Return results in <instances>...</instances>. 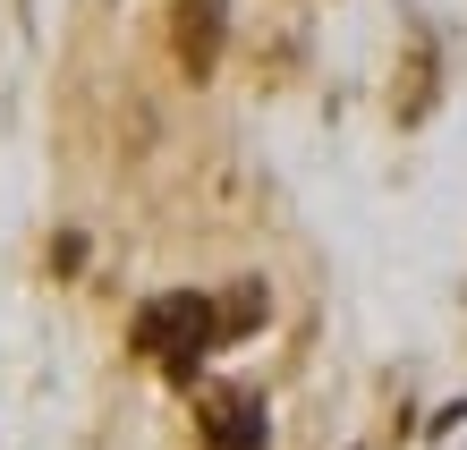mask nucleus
<instances>
[{
  "label": "nucleus",
  "mask_w": 467,
  "mask_h": 450,
  "mask_svg": "<svg viewBox=\"0 0 467 450\" xmlns=\"http://www.w3.org/2000/svg\"><path fill=\"white\" fill-rule=\"evenodd\" d=\"M213 340H222V306L196 298V289H161V298L136 306V349H145L171 382H196V365H204Z\"/></svg>",
  "instance_id": "1"
},
{
  "label": "nucleus",
  "mask_w": 467,
  "mask_h": 450,
  "mask_svg": "<svg viewBox=\"0 0 467 450\" xmlns=\"http://www.w3.org/2000/svg\"><path fill=\"white\" fill-rule=\"evenodd\" d=\"M204 450H264L272 442V416L255 391H222V400H204Z\"/></svg>",
  "instance_id": "2"
},
{
  "label": "nucleus",
  "mask_w": 467,
  "mask_h": 450,
  "mask_svg": "<svg viewBox=\"0 0 467 450\" xmlns=\"http://www.w3.org/2000/svg\"><path fill=\"white\" fill-rule=\"evenodd\" d=\"M255 315H264V289H238V298L222 306V340H238V331L255 323Z\"/></svg>",
  "instance_id": "4"
},
{
  "label": "nucleus",
  "mask_w": 467,
  "mask_h": 450,
  "mask_svg": "<svg viewBox=\"0 0 467 450\" xmlns=\"http://www.w3.org/2000/svg\"><path fill=\"white\" fill-rule=\"evenodd\" d=\"M171 43H179L187 77H204L213 60H222V0H179V26H171Z\"/></svg>",
  "instance_id": "3"
}]
</instances>
